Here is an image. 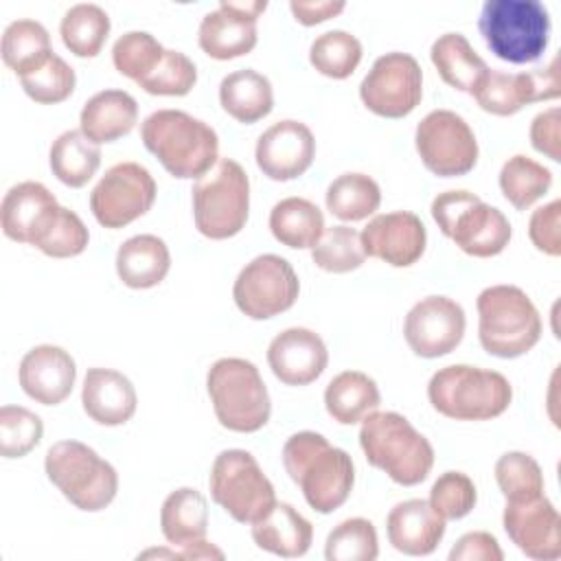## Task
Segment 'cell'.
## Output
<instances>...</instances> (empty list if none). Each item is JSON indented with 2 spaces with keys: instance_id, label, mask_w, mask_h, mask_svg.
<instances>
[{
  "instance_id": "17",
  "label": "cell",
  "mask_w": 561,
  "mask_h": 561,
  "mask_svg": "<svg viewBox=\"0 0 561 561\" xmlns=\"http://www.w3.org/2000/svg\"><path fill=\"white\" fill-rule=\"evenodd\" d=\"M265 9V0H221L199 22V48L219 61L248 55L256 46V20Z\"/></svg>"
},
{
  "instance_id": "31",
  "label": "cell",
  "mask_w": 561,
  "mask_h": 561,
  "mask_svg": "<svg viewBox=\"0 0 561 561\" xmlns=\"http://www.w3.org/2000/svg\"><path fill=\"white\" fill-rule=\"evenodd\" d=\"M219 103L234 121L252 125L265 118L274 107L272 83L254 68L234 70L219 83Z\"/></svg>"
},
{
  "instance_id": "40",
  "label": "cell",
  "mask_w": 561,
  "mask_h": 561,
  "mask_svg": "<svg viewBox=\"0 0 561 561\" xmlns=\"http://www.w3.org/2000/svg\"><path fill=\"white\" fill-rule=\"evenodd\" d=\"M309 61L324 77L346 79L362 61V42L342 28L327 31L311 42Z\"/></svg>"
},
{
  "instance_id": "6",
  "label": "cell",
  "mask_w": 561,
  "mask_h": 561,
  "mask_svg": "<svg viewBox=\"0 0 561 561\" xmlns=\"http://www.w3.org/2000/svg\"><path fill=\"white\" fill-rule=\"evenodd\" d=\"M486 48L502 61H537L550 42V13L539 0H486L478 18Z\"/></svg>"
},
{
  "instance_id": "26",
  "label": "cell",
  "mask_w": 561,
  "mask_h": 561,
  "mask_svg": "<svg viewBox=\"0 0 561 561\" xmlns=\"http://www.w3.org/2000/svg\"><path fill=\"white\" fill-rule=\"evenodd\" d=\"M83 412L99 425H123L127 423L138 405L131 381L112 368H88L81 388Z\"/></svg>"
},
{
  "instance_id": "53",
  "label": "cell",
  "mask_w": 561,
  "mask_h": 561,
  "mask_svg": "<svg viewBox=\"0 0 561 561\" xmlns=\"http://www.w3.org/2000/svg\"><path fill=\"white\" fill-rule=\"evenodd\" d=\"M344 2H333V0H291L289 2V9L294 13V18L305 24V26H313V24H320L324 20H331L335 18L337 13L344 11Z\"/></svg>"
},
{
  "instance_id": "52",
  "label": "cell",
  "mask_w": 561,
  "mask_h": 561,
  "mask_svg": "<svg viewBox=\"0 0 561 561\" xmlns=\"http://www.w3.org/2000/svg\"><path fill=\"white\" fill-rule=\"evenodd\" d=\"M504 552L497 539L486 530L462 535L449 550V561H502Z\"/></svg>"
},
{
  "instance_id": "45",
  "label": "cell",
  "mask_w": 561,
  "mask_h": 561,
  "mask_svg": "<svg viewBox=\"0 0 561 561\" xmlns=\"http://www.w3.org/2000/svg\"><path fill=\"white\" fill-rule=\"evenodd\" d=\"M44 434L42 419L22 405L0 408V454L4 458H22L33 451Z\"/></svg>"
},
{
  "instance_id": "34",
  "label": "cell",
  "mask_w": 561,
  "mask_h": 561,
  "mask_svg": "<svg viewBox=\"0 0 561 561\" xmlns=\"http://www.w3.org/2000/svg\"><path fill=\"white\" fill-rule=\"evenodd\" d=\"M270 230L278 243L294 250H307L322 237L324 215L305 197H285L270 210Z\"/></svg>"
},
{
  "instance_id": "33",
  "label": "cell",
  "mask_w": 561,
  "mask_h": 561,
  "mask_svg": "<svg viewBox=\"0 0 561 561\" xmlns=\"http://www.w3.org/2000/svg\"><path fill=\"white\" fill-rule=\"evenodd\" d=\"M381 403L379 388L373 377L362 370H344L335 375L324 390V408L340 425L364 421Z\"/></svg>"
},
{
  "instance_id": "7",
  "label": "cell",
  "mask_w": 561,
  "mask_h": 561,
  "mask_svg": "<svg viewBox=\"0 0 561 561\" xmlns=\"http://www.w3.org/2000/svg\"><path fill=\"white\" fill-rule=\"evenodd\" d=\"M206 390L217 421L230 432L252 434L270 421V392L259 368L248 359H217L208 368Z\"/></svg>"
},
{
  "instance_id": "22",
  "label": "cell",
  "mask_w": 561,
  "mask_h": 561,
  "mask_svg": "<svg viewBox=\"0 0 561 561\" xmlns=\"http://www.w3.org/2000/svg\"><path fill=\"white\" fill-rule=\"evenodd\" d=\"M267 364L278 381L287 386H307L324 373L329 351L316 331L291 327L270 342Z\"/></svg>"
},
{
  "instance_id": "1",
  "label": "cell",
  "mask_w": 561,
  "mask_h": 561,
  "mask_svg": "<svg viewBox=\"0 0 561 561\" xmlns=\"http://www.w3.org/2000/svg\"><path fill=\"white\" fill-rule=\"evenodd\" d=\"M283 465L307 504L322 515L340 508L355 484L351 456L318 432L291 434L283 445Z\"/></svg>"
},
{
  "instance_id": "3",
  "label": "cell",
  "mask_w": 561,
  "mask_h": 561,
  "mask_svg": "<svg viewBox=\"0 0 561 561\" xmlns=\"http://www.w3.org/2000/svg\"><path fill=\"white\" fill-rule=\"evenodd\" d=\"M366 460L401 486L421 484L434 467V447L399 412H370L359 427Z\"/></svg>"
},
{
  "instance_id": "54",
  "label": "cell",
  "mask_w": 561,
  "mask_h": 561,
  "mask_svg": "<svg viewBox=\"0 0 561 561\" xmlns=\"http://www.w3.org/2000/svg\"><path fill=\"white\" fill-rule=\"evenodd\" d=\"M178 554H180V559H224V552L206 539L184 546Z\"/></svg>"
},
{
  "instance_id": "14",
  "label": "cell",
  "mask_w": 561,
  "mask_h": 561,
  "mask_svg": "<svg viewBox=\"0 0 561 561\" xmlns=\"http://www.w3.org/2000/svg\"><path fill=\"white\" fill-rule=\"evenodd\" d=\"M156 180L138 162H118L105 171L90 193L94 219L110 230L136 221L156 202Z\"/></svg>"
},
{
  "instance_id": "51",
  "label": "cell",
  "mask_w": 561,
  "mask_h": 561,
  "mask_svg": "<svg viewBox=\"0 0 561 561\" xmlns=\"http://www.w3.org/2000/svg\"><path fill=\"white\" fill-rule=\"evenodd\" d=\"M561 112L559 107H550L539 112L533 123H530V142L533 147L548 156L550 160L559 162L561 160Z\"/></svg>"
},
{
  "instance_id": "15",
  "label": "cell",
  "mask_w": 561,
  "mask_h": 561,
  "mask_svg": "<svg viewBox=\"0 0 561 561\" xmlns=\"http://www.w3.org/2000/svg\"><path fill=\"white\" fill-rule=\"evenodd\" d=\"M423 96V70L408 53H386L359 83L362 103L377 116L403 118Z\"/></svg>"
},
{
  "instance_id": "44",
  "label": "cell",
  "mask_w": 561,
  "mask_h": 561,
  "mask_svg": "<svg viewBox=\"0 0 561 561\" xmlns=\"http://www.w3.org/2000/svg\"><path fill=\"white\" fill-rule=\"evenodd\" d=\"M379 554L377 530L364 517L340 522L327 537V561H375Z\"/></svg>"
},
{
  "instance_id": "37",
  "label": "cell",
  "mask_w": 561,
  "mask_h": 561,
  "mask_svg": "<svg viewBox=\"0 0 561 561\" xmlns=\"http://www.w3.org/2000/svg\"><path fill=\"white\" fill-rule=\"evenodd\" d=\"M324 204L342 221H362L379 208L381 188L366 173H342L329 184Z\"/></svg>"
},
{
  "instance_id": "25",
  "label": "cell",
  "mask_w": 561,
  "mask_h": 561,
  "mask_svg": "<svg viewBox=\"0 0 561 561\" xmlns=\"http://www.w3.org/2000/svg\"><path fill=\"white\" fill-rule=\"evenodd\" d=\"M386 533L394 550L410 557H427L443 541L445 519L432 508L430 500L414 497L390 508Z\"/></svg>"
},
{
  "instance_id": "10",
  "label": "cell",
  "mask_w": 561,
  "mask_h": 561,
  "mask_svg": "<svg viewBox=\"0 0 561 561\" xmlns=\"http://www.w3.org/2000/svg\"><path fill=\"white\" fill-rule=\"evenodd\" d=\"M191 193L195 228L204 237L221 241L243 230L250 213V180L237 160L219 158Z\"/></svg>"
},
{
  "instance_id": "39",
  "label": "cell",
  "mask_w": 561,
  "mask_h": 561,
  "mask_svg": "<svg viewBox=\"0 0 561 561\" xmlns=\"http://www.w3.org/2000/svg\"><path fill=\"white\" fill-rule=\"evenodd\" d=\"M552 186V171L528 156H513L500 169L502 195L517 208L526 210L541 199Z\"/></svg>"
},
{
  "instance_id": "36",
  "label": "cell",
  "mask_w": 561,
  "mask_h": 561,
  "mask_svg": "<svg viewBox=\"0 0 561 561\" xmlns=\"http://www.w3.org/2000/svg\"><path fill=\"white\" fill-rule=\"evenodd\" d=\"M0 53L4 66L18 77H24L37 70L55 50L50 48V35L44 24L22 18L4 28Z\"/></svg>"
},
{
  "instance_id": "28",
  "label": "cell",
  "mask_w": 561,
  "mask_h": 561,
  "mask_svg": "<svg viewBox=\"0 0 561 561\" xmlns=\"http://www.w3.org/2000/svg\"><path fill=\"white\" fill-rule=\"evenodd\" d=\"M252 539L261 550L283 559H296L311 548L313 526L291 504L276 502L252 524Z\"/></svg>"
},
{
  "instance_id": "43",
  "label": "cell",
  "mask_w": 561,
  "mask_h": 561,
  "mask_svg": "<svg viewBox=\"0 0 561 561\" xmlns=\"http://www.w3.org/2000/svg\"><path fill=\"white\" fill-rule=\"evenodd\" d=\"M164 46L147 31H129L121 35L112 46L114 68L131 81L149 77L164 57Z\"/></svg>"
},
{
  "instance_id": "32",
  "label": "cell",
  "mask_w": 561,
  "mask_h": 561,
  "mask_svg": "<svg viewBox=\"0 0 561 561\" xmlns=\"http://www.w3.org/2000/svg\"><path fill=\"white\" fill-rule=\"evenodd\" d=\"M160 530L171 546H188L206 539L208 504L206 497L193 486L171 491L160 508Z\"/></svg>"
},
{
  "instance_id": "19",
  "label": "cell",
  "mask_w": 561,
  "mask_h": 561,
  "mask_svg": "<svg viewBox=\"0 0 561 561\" xmlns=\"http://www.w3.org/2000/svg\"><path fill=\"white\" fill-rule=\"evenodd\" d=\"M502 524L526 557L537 561L561 557V517L543 493L526 502H506Z\"/></svg>"
},
{
  "instance_id": "5",
  "label": "cell",
  "mask_w": 561,
  "mask_h": 561,
  "mask_svg": "<svg viewBox=\"0 0 561 561\" xmlns=\"http://www.w3.org/2000/svg\"><path fill=\"white\" fill-rule=\"evenodd\" d=\"M478 337L489 355H526L541 337V316L528 294L515 285H491L478 300Z\"/></svg>"
},
{
  "instance_id": "27",
  "label": "cell",
  "mask_w": 561,
  "mask_h": 561,
  "mask_svg": "<svg viewBox=\"0 0 561 561\" xmlns=\"http://www.w3.org/2000/svg\"><path fill=\"white\" fill-rule=\"evenodd\" d=\"M138 123V103L125 90H101L90 96L79 114V129L96 145L127 136Z\"/></svg>"
},
{
  "instance_id": "8",
  "label": "cell",
  "mask_w": 561,
  "mask_h": 561,
  "mask_svg": "<svg viewBox=\"0 0 561 561\" xmlns=\"http://www.w3.org/2000/svg\"><path fill=\"white\" fill-rule=\"evenodd\" d=\"M430 210L440 232L469 256H495L511 241L513 230L506 215L465 188L438 193Z\"/></svg>"
},
{
  "instance_id": "13",
  "label": "cell",
  "mask_w": 561,
  "mask_h": 561,
  "mask_svg": "<svg viewBox=\"0 0 561 561\" xmlns=\"http://www.w3.org/2000/svg\"><path fill=\"white\" fill-rule=\"evenodd\" d=\"M414 145L427 171L440 178L469 173L478 162V140L469 123L451 110H434L421 118Z\"/></svg>"
},
{
  "instance_id": "23",
  "label": "cell",
  "mask_w": 561,
  "mask_h": 561,
  "mask_svg": "<svg viewBox=\"0 0 561 561\" xmlns=\"http://www.w3.org/2000/svg\"><path fill=\"white\" fill-rule=\"evenodd\" d=\"M18 379L33 401L42 405H57L70 397L77 379V366L66 348L39 344L24 353Z\"/></svg>"
},
{
  "instance_id": "12",
  "label": "cell",
  "mask_w": 561,
  "mask_h": 561,
  "mask_svg": "<svg viewBox=\"0 0 561 561\" xmlns=\"http://www.w3.org/2000/svg\"><path fill=\"white\" fill-rule=\"evenodd\" d=\"M300 280L291 263L278 254H259L239 272L232 298L241 313L252 320H267L294 307Z\"/></svg>"
},
{
  "instance_id": "47",
  "label": "cell",
  "mask_w": 561,
  "mask_h": 561,
  "mask_svg": "<svg viewBox=\"0 0 561 561\" xmlns=\"http://www.w3.org/2000/svg\"><path fill=\"white\" fill-rule=\"evenodd\" d=\"M88 241L90 232L81 217L75 210L61 206L55 219L35 241V248L53 259H70L81 254L88 248Z\"/></svg>"
},
{
  "instance_id": "29",
  "label": "cell",
  "mask_w": 561,
  "mask_h": 561,
  "mask_svg": "<svg viewBox=\"0 0 561 561\" xmlns=\"http://www.w3.org/2000/svg\"><path fill=\"white\" fill-rule=\"evenodd\" d=\"M171 267L167 243L156 234H136L116 252V274L131 289H149L164 280Z\"/></svg>"
},
{
  "instance_id": "41",
  "label": "cell",
  "mask_w": 561,
  "mask_h": 561,
  "mask_svg": "<svg viewBox=\"0 0 561 561\" xmlns=\"http://www.w3.org/2000/svg\"><path fill=\"white\" fill-rule=\"evenodd\" d=\"M313 263L333 274H346L357 270L366 261L362 234L351 226L324 228L318 243L311 248Z\"/></svg>"
},
{
  "instance_id": "4",
  "label": "cell",
  "mask_w": 561,
  "mask_h": 561,
  "mask_svg": "<svg viewBox=\"0 0 561 561\" xmlns=\"http://www.w3.org/2000/svg\"><path fill=\"white\" fill-rule=\"evenodd\" d=\"M436 412L454 421H489L504 414L513 401L508 379L497 370L454 364L436 370L427 383Z\"/></svg>"
},
{
  "instance_id": "24",
  "label": "cell",
  "mask_w": 561,
  "mask_h": 561,
  "mask_svg": "<svg viewBox=\"0 0 561 561\" xmlns=\"http://www.w3.org/2000/svg\"><path fill=\"white\" fill-rule=\"evenodd\" d=\"M59 202L42 182H20L11 186L0 204L2 232L18 243L35 245L59 210Z\"/></svg>"
},
{
  "instance_id": "11",
  "label": "cell",
  "mask_w": 561,
  "mask_h": 561,
  "mask_svg": "<svg viewBox=\"0 0 561 561\" xmlns=\"http://www.w3.org/2000/svg\"><path fill=\"white\" fill-rule=\"evenodd\" d=\"M208 486L213 500L239 524H254L276 504L270 478L245 449L219 451L210 467Z\"/></svg>"
},
{
  "instance_id": "42",
  "label": "cell",
  "mask_w": 561,
  "mask_h": 561,
  "mask_svg": "<svg viewBox=\"0 0 561 561\" xmlns=\"http://www.w3.org/2000/svg\"><path fill=\"white\" fill-rule=\"evenodd\" d=\"M495 482L506 502H526L543 493L539 462L526 451H506L495 462Z\"/></svg>"
},
{
  "instance_id": "35",
  "label": "cell",
  "mask_w": 561,
  "mask_h": 561,
  "mask_svg": "<svg viewBox=\"0 0 561 561\" xmlns=\"http://www.w3.org/2000/svg\"><path fill=\"white\" fill-rule=\"evenodd\" d=\"M48 160L53 175L61 184L81 188L94 178L101 164V149L81 129H68L53 140Z\"/></svg>"
},
{
  "instance_id": "50",
  "label": "cell",
  "mask_w": 561,
  "mask_h": 561,
  "mask_svg": "<svg viewBox=\"0 0 561 561\" xmlns=\"http://www.w3.org/2000/svg\"><path fill=\"white\" fill-rule=\"evenodd\" d=\"M528 237L539 252L548 256L561 254V202L559 199L546 206H539L530 215Z\"/></svg>"
},
{
  "instance_id": "46",
  "label": "cell",
  "mask_w": 561,
  "mask_h": 561,
  "mask_svg": "<svg viewBox=\"0 0 561 561\" xmlns=\"http://www.w3.org/2000/svg\"><path fill=\"white\" fill-rule=\"evenodd\" d=\"M20 83L24 92L35 103H61L75 92L77 75L66 59H61L57 53H53L37 70L20 77Z\"/></svg>"
},
{
  "instance_id": "20",
  "label": "cell",
  "mask_w": 561,
  "mask_h": 561,
  "mask_svg": "<svg viewBox=\"0 0 561 561\" xmlns=\"http://www.w3.org/2000/svg\"><path fill=\"white\" fill-rule=\"evenodd\" d=\"M256 167L274 182H287L302 175L316 158V138L300 121H278L256 140Z\"/></svg>"
},
{
  "instance_id": "30",
  "label": "cell",
  "mask_w": 561,
  "mask_h": 561,
  "mask_svg": "<svg viewBox=\"0 0 561 561\" xmlns=\"http://www.w3.org/2000/svg\"><path fill=\"white\" fill-rule=\"evenodd\" d=\"M430 57L440 79L454 90L473 94L486 77V61L473 50L462 33H443L430 48Z\"/></svg>"
},
{
  "instance_id": "16",
  "label": "cell",
  "mask_w": 561,
  "mask_h": 561,
  "mask_svg": "<svg viewBox=\"0 0 561 561\" xmlns=\"http://www.w3.org/2000/svg\"><path fill=\"white\" fill-rule=\"evenodd\" d=\"M465 309L447 296L421 298L405 316L403 337L414 355L434 359L451 353L465 335Z\"/></svg>"
},
{
  "instance_id": "18",
  "label": "cell",
  "mask_w": 561,
  "mask_h": 561,
  "mask_svg": "<svg viewBox=\"0 0 561 561\" xmlns=\"http://www.w3.org/2000/svg\"><path fill=\"white\" fill-rule=\"evenodd\" d=\"M478 105L495 116L517 114L524 105L559 96V61L552 59L546 68L528 72H502L489 68L471 94Z\"/></svg>"
},
{
  "instance_id": "2",
  "label": "cell",
  "mask_w": 561,
  "mask_h": 561,
  "mask_svg": "<svg viewBox=\"0 0 561 561\" xmlns=\"http://www.w3.org/2000/svg\"><path fill=\"white\" fill-rule=\"evenodd\" d=\"M140 138L178 180H199L219 160L217 131L182 110L151 112L140 125Z\"/></svg>"
},
{
  "instance_id": "49",
  "label": "cell",
  "mask_w": 561,
  "mask_h": 561,
  "mask_svg": "<svg viewBox=\"0 0 561 561\" xmlns=\"http://www.w3.org/2000/svg\"><path fill=\"white\" fill-rule=\"evenodd\" d=\"M476 502H478L476 484L462 471L440 473L430 489V504L445 522L462 519L473 511Z\"/></svg>"
},
{
  "instance_id": "38",
  "label": "cell",
  "mask_w": 561,
  "mask_h": 561,
  "mask_svg": "<svg viewBox=\"0 0 561 561\" xmlns=\"http://www.w3.org/2000/svg\"><path fill=\"white\" fill-rule=\"evenodd\" d=\"M110 15L92 2L70 7L59 24L64 46L77 57H96L110 35Z\"/></svg>"
},
{
  "instance_id": "21",
  "label": "cell",
  "mask_w": 561,
  "mask_h": 561,
  "mask_svg": "<svg viewBox=\"0 0 561 561\" xmlns=\"http://www.w3.org/2000/svg\"><path fill=\"white\" fill-rule=\"evenodd\" d=\"M359 234L366 256L381 259L392 267L414 265L423 256L427 243L425 224L410 210L375 215Z\"/></svg>"
},
{
  "instance_id": "9",
  "label": "cell",
  "mask_w": 561,
  "mask_h": 561,
  "mask_svg": "<svg viewBox=\"0 0 561 561\" xmlns=\"http://www.w3.org/2000/svg\"><path fill=\"white\" fill-rule=\"evenodd\" d=\"M48 480L79 511L96 513L112 504L118 491L116 469L79 440H59L44 458Z\"/></svg>"
},
{
  "instance_id": "48",
  "label": "cell",
  "mask_w": 561,
  "mask_h": 561,
  "mask_svg": "<svg viewBox=\"0 0 561 561\" xmlns=\"http://www.w3.org/2000/svg\"><path fill=\"white\" fill-rule=\"evenodd\" d=\"M195 83H197V68L193 59L171 48L164 50V57L158 64V68L149 77L138 81V85L147 94H156V96H184L193 90Z\"/></svg>"
}]
</instances>
